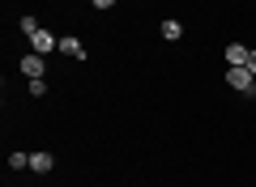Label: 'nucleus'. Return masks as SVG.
<instances>
[{
	"label": "nucleus",
	"instance_id": "f257e3e1",
	"mask_svg": "<svg viewBox=\"0 0 256 187\" xmlns=\"http://www.w3.org/2000/svg\"><path fill=\"white\" fill-rule=\"evenodd\" d=\"M226 85L252 98V94H256V72L252 68H226Z\"/></svg>",
	"mask_w": 256,
	"mask_h": 187
},
{
	"label": "nucleus",
	"instance_id": "f03ea898",
	"mask_svg": "<svg viewBox=\"0 0 256 187\" xmlns=\"http://www.w3.org/2000/svg\"><path fill=\"white\" fill-rule=\"evenodd\" d=\"M30 47H34V55H52V51H60V38L52 30H34L30 34Z\"/></svg>",
	"mask_w": 256,
	"mask_h": 187
},
{
	"label": "nucleus",
	"instance_id": "7ed1b4c3",
	"mask_svg": "<svg viewBox=\"0 0 256 187\" xmlns=\"http://www.w3.org/2000/svg\"><path fill=\"white\" fill-rule=\"evenodd\" d=\"M248 55H252V51H248L244 43H230L226 47V68H248Z\"/></svg>",
	"mask_w": 256,
	"mask_h": 187
},
{
	"label": "nucleus",
	"instance_id": "20e7f679",
	"mask_svg": "<svg viewBox=\"0 0 256 187\" xmlns=\"http://www.w3.org/2000/svg\"><path fill=\"white\" fill-rule=\"evenodd\" d=\"M43 60H47V55H26V60H22V72H26L30 81L43 77Z\"/></svg>",
	"mask_w": 256,
	"mask_h": 187
},
{
	"label": "nucleus",
	"instance_id": "39448f33",
	"mask_svg": "<svg viewBox=\"0 0 256 187\" xmlns=\"http://www.w3.org/2000/svg\"><path fill=\"white\" fill-rule=\"evenodd\" d=\"M60 51H64V55H73V60H86V47L77 43L73 34H64V38H60Z\"/></svg>",
	"mask_w": 256,
	"mask_h": 187
},
{
	"label": "nucleus",
	"instance_id": "423d86ee",
	"mask_svg": "<svg viewBox=\"0 0 256 187\" xmlns=\"http://www.w3.org/2000/svg\"><path fill=\"white\" fill-rule=\"evenodd\" d=\"M56 166V158H52V153H30V170H38V175H47V170H52Z\"/></svg>",
	"mask_w": 256,
	"mask_h": 187
},
{
	"label": "nucleus",
	"instance_id": "0eeeda50",
	"mask_svg": "<svg viewBox=\"0 0 256 187\" xmlns=\"http://www.w3.org/2000/svg\"><path fill=\"white\" fill-rule=\"evenodd\" d=\"M180 34H184V26H180L175 17H166V21H162V38H171V43H175Z\"/></svg>",
	"mask_w": 256,
	"mask_h": 187
},
{
	"label": "nucleus",
	"instance_id": "6e6552de",
	"mask_svg": "<svg viewBox=\"0 0 256 187\" xmlns=\"http://www.w3.org/2000/svg\"><path fill=\"white\" fill-rule=\"evenodd\" d=\"M30 166V153H9V170H22Z\"/></svg>",
	"mask_w": 256,
	"mask_h": 187
},
{
	"label": "nucleus",
	"instance_id": "1a4fd4ad",
	"mask_svg": "<svg viewBox=\"0 0 256 187\" xmlns=\"http://www.w3.org/2000/svg\"><path fill=\"white\" fill-rule=\"evenodd\" d=\"M34 30H43V26H38V21H34V17H22V34H26V38H30V34H34Z\"/></svg>",
	"mask_w": 256,
	"mask_h": 187
},
{
	"label": "nucleus",
	"instance_id": "9d476101",
	"mask_svg": "<svg viewBox=\"0 0 256 187\" xmlns=\"http://www.w3.org/2000/svg\"><path fill=\"white\" fill-rule=\"evenodd\" d=\"M30 94H34V98H43V94H47V85H43V77H34V81H30Z\"/></svg>",
	"mask_w": 256,
	"mask_h": 187
},
{
	"label": "nucleus",
	"instance_id": "9b49d317",
	"mask_svg": "<svg viewBox=\"0 0 256 187\" xmlns=\"http://www.w3.org/2000/svg\"><path fill=\"white\" fill-rule=\"evenodd\" d=\"M94 9H111V4H116V0H90Z\"/></svg>",
	"mask_w": 256,
	"mask_h": 187
},
{
	"label": "nucleus",
	"instance_id": "f8f14e48",
	"mask_svg": "<svg viewBox=\"0 0 256 187\" xmlns=\"http://www.w3.org/2000/svg\"><path fill=\"white\" fill-rule=\"evenodd\" d=\"M248 68H252V72H256V47H252V55H248Z\"/></svg>",
	"mask_w": 256,
	"mask_h": 187
}]
</instances>
